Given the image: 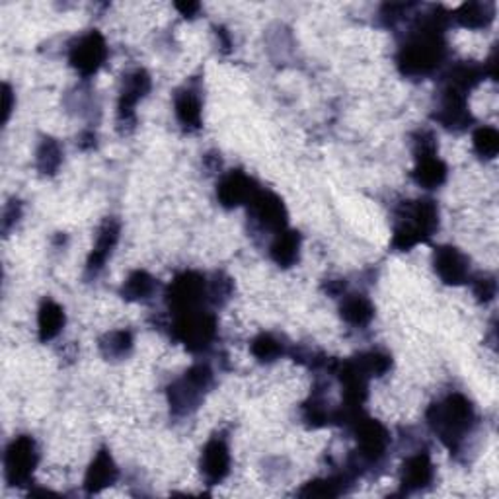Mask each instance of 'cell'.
<instances>
[{
  "instance_id": "6da1fadb",
  "label": "cell",
  "mask_w": 499,
  "mask_h": 499,
  "mask_svg": "<svg viewBox=\"0 0 499 499\" xmlns=\"http://www.w3.org/2000/svg\"><path fill=\"white\" fill-rule=\"evenodd\" d=\"M444 30L447 15L441 8H434L417 18L396 55V65L404 76L425 78L439 69L447 55Z\"/></svg>"
},
{
  "instance_id": "7a4b0ae2",
  "label": "cell",
  "mask_w": 499,
  "mask_h": 499,
  "mask_svg": "<svg viewBox=\"0 0 499 499\" xmlns=\"http://www.w3.org/2000/svg\"><path fill=\"white\" fill-rule=\"evenodd\" d=\"M427 424L444 447L458 453L476 427V410L464 394L454 393L427 410Z\"/></svg>"
},
{
  "instance_id": "3957f363",
  "label": "cell",
  "mask_w": 499,
  "mask_h": 499,
  "mask_svg": "<svg viewBox=\"0 0 499 499\" xmlns=\"http://www.w3.org/2000/svg\"><path fill=\"white\" fill-rule=\"evenodd\" d=\"M439 228V207L434 199L406 201L396 209L393 248L408 252L417 245H424Z\"/></svg>"
},
{
  "instance_id": "277c9868",
  "label": "cell",
  "mask_w": 499,
  "mask_h": 499,
  "mask_svg": "<svg viewBox=\"0 0 499 499\" xmlns=\"http://www.w3.org/2000/svg\"><path fill=\"white\" fill-rule=\"evenodd\" d=\"M352 427L357 449L347 458L344 472L355 480L357 476L365 474L369 468L379 466L384 461L390 447V434L381 422L371 420L367 415H359Z\"/></svg>"
},
{
  "instance_id": "5b68a950",
  "label": "cell",
  "mask_w": 499,
  "mask_h": 499,
  "mask_svg": "<svg viewBox=\"0 0 499 499\" xmlns=\"http://www.w3.org/2000/svg\"><path fill=\"white\" fill-rule=\"evenodd\" d=\"M213 386V371L207 363H195L184 376L168 386L170 412L176 417L192 415Z\"/></svg>"
},
{
  "instance_id": "8992f818",
  "label": "cell",
  "mask_w": 499,
  "mask_h": 499,
  "mask_svg": "<svg viewBox=\"0 0 499 499\" xmlns=\"http://www.w3.org/2000/svg\"><path fill=\"white\" fill-rule=\"evenodd\" d=\"M172 338L194 354H204L217 338V318L207 308L172 314Z\"/></svg>"
},
{
  "instance_id": "52a82bcc",
  "label": "cell",
  "mask_w": 499,
  "mask_h": 499,
  "mask_svg": "<svg viewBox=\"0 0 499 499\" xmlns=\"http://www.w3.org/2000/svg\"><path fill=\"white\" fill-rule=\"evenodd\" d=\"M166 304L172 314L192 313L207 308L209 304V279L199 272H184L174 277L166 289Z\"/></svg>"
},
{
  "instance_id": "ba28073f",
  "label": "cell",
  "mask_w": 499,
  "mask_h": 499,
  "mask_svg": "<svg viewBox=\"0 0 499 499\" xmlns=\"http://www.w3.org/2000/svg\"><path fill=\"white\" fill-rule=\"evenodd\" d=\"M39 464L37 443L32 435H18L5 451V480L15 488L30 485Z\"/></svg>"
},
{
  "instance_id": "9c48e42d",
  "label": "cell",
  "mask_w": 499,
  "mask_h": 499,
  "mask_svg": "<svg viewBox=\"0 0 499 499\" xmlns=\"http://www.w3.org/2000/svg\"><path fill=\"white\" fill-rule=\"evenodd\" d=\"M248 215L250 221L254 223L255 228L260 231L277 235L287 228V207L283 204V199L269 192V190H260L254 194V197L248 201Z\"/></svg>"
},
{
  "instance_id": "30bf717a",
  "label": "cell",
  "mask_w": 499,
  "mask_h": 499,
  "mask_svg": "<svg viewBox=\"0 0 499 499\" xmlns=\"http://www.w3.org/2000/svg\"><path fill=\"white\" fill-rule=\"evenodd\" d=\"M151 88L153 80L145 69H135L124 76L117 100V125L124 133L135 127V119H137L135 117V107L151 92Z\"/></svg>"
},
{
  "instance_id": "8fae6325",
  "label": "cell",
  "mask_w": 499,
  "mask_h": 499,
  "mask_svg": "<svg viewBox=\"0 0 499 499\" xmlns=\"http://www.w3.org/2000/svg\"><path fill=\"white\" fill-rule=\"evenodd\" d=\"M107 59V44L100 32L80 35L69 49V63L80 76H94Z\"/></svg>"
},
{
  "instance_id": "7c38bea8",
  "label": "cell",
  "mask_w": 499,
  "mask_h": 499,
  "mask_svg": "<svg viewBox=\"0 0 499 499\" xmlns=\"http://www.w3.org/2000/svg\"><path fill=\"white\" fill-rule=\"evenodd\" d=\"M231 447L225 435H213L204 447L199 458V470L204 474L207 485L221 484L228 474H231Z\"/></svg>"
},
{
  "instance_id": "4fadbf2b",
  "label": "cell",
  "mask_w": 499,
  "mask_h": 499,
  "mask_svg": "<svg viewBox=\"0 0 499 499\" xmlns=\"http://www.w3.org/2000/svg\"><path fill=\"white\" fill-rule=\"evenodd\" d=\"M435 119L444 129L454 131V133L468 129L474 119H472V114L468 110L466 94H461V92L443 86Z\"/></svg>"
},
{
  "instance_id": "5bb4252c",
  "label": "cell",
  "mask_w": 499,
  "mask_h": 499,
  "mask_svg": "<svg viewBox=\"0 0 499 499\" xmlns=\"http://www.w3.org/2000/svg\"><path fill=\"white\" fill-rule=\"evenodd\" d=\"M435 478V466L427 451H417L410 454L400 470L402 494H417L427 490Z\"/></svg>"
},
{
  "instance_id": "9a60e30c",
  "label": "cell",
  "mask_w": 499,
  "mask_h": 499,
  "mask_svg": "<svg viewBox=\"0 0 499 499\" xmlns=\"http://www.w3.org/2000/svg\"><path fill=\"white\" fill-rule=\"evenodd\" d=\"M119 235H121V223L117 219L110 217L100 225L96 240H94V248H92V252L88 255V262H86V277L88 279L98 277L104 272L107 260L112 258V254L117 246Z\"/></svg>"
},
{
  "instance_id": "2e32d148",
  "label": "cell",
  "mask_w": 499,
  "mask_h": 499,
  "mask_svg": "<svg viewBox=\"0 0 499 499\" xmlns=\"http://www.w3.org/2000/svg\"><path fill=\"white\" fill-rule=\"evenodd\" d=\"M258 190V184L246 172L231 170L223 174L217 184V199L225 209H235L240 205H248V201Z\"/></svg>"
},
{
  "instance_id": "e0dca14e",
  "label": "cell",
  "mask_w": 499,
  "mask_h": 499,
  "mask_svg": "<svg viewBox=\"0 0 499 499\" xmlns=\"http://www.w3.org/2000/svg\"><path fill=\"white\" fill-rule=\"evenodd\" d=\"M434 267L444 285H463L470 279V260L454 246H439L434 252Z\"/></svg>"
},
{
  "instance_id": "ac0fdd59",
  "label": "cell",
  "mask_w": 499,
  "mask_h": 499,
  "mask_svg": "<svg viewBox=\"0 0 499 499\" xmlns=\"http://www.w3.org/2000/svg\"><path fill=\"white\" fill-rule=\"evenodd\" d=\"M174 112H176V119L187 133L201 129L204 100H201V92L195 85H185L176 90L174 94Z\"/></svg>"
},
{
  "instance_id": "d6986e66",
  "label": "cell",
  "mask_w": 499,
  "mask_h": 499,
  "mask_svg": "<svg viewBox=\"0 0 499 499\" xmlns=\"http://www.w3.org/2000/svg\"><path fill=\"white\" fill-rule=\"evenodd\" d=\"M119 478V470L114 461V456L107 449H100L90 463L86 476H85V490L86 494H100L105 488H110Z\"/></svg>"
},
{
  "instance_id": "ffe728a7",
  "label": "cell",
  "mask_w": 499,
  "mask_h": 499,
  "mask_svg": "<svg viewBox=\"0 0 499 499\" xmlns=\"http://www.w3.org/2000/svg\"><path fill=\"white\" fill-rule=\"evenodd\" d=\"M412 178L424 190H437L447 180V165L437 155L417 156Z\"/></svg>"
},
{
  "instance_id": "44dd1931",
  "label": "cell",
  "mask_w": 499,
  "mask_h": 499,
  "mask_svg": "<svg viewBox=\"0 0 499 499\" xmlns=\"http://www.w3.org/2000/svg\"><path fill=\"white\" fill-rule=\"evenodd\" d=\"M65 310L59 303H55L53 299H45L37 310V335L39 342H51L55 340L57 335L63 332L65 328Z\"/></svg>"
},
{
  "instance_id": "7402d4cb",
  "label": "cell",
  "mask_w": 499,
  "mask_h": 499,
  "mask_svg": "<svg viewBox=\"0 0 499 499\" xmlns=\"http://www.w3.org/2000/svg\"><path fill=\"white\" fill-rule=\"evenodd\" d=\"M340 314L349 326L365 328L374 318V306L369 296L361 293H349V294H344L342 304H340Z\"/></svg>"
},
{
  "instance_id": "603a6c76",
  "label": "cell",
  "mask_w": 499,
  "mask_h": 499,
  "mask_svg": "<svg viewBox=\"0 0 499 499\" xmlns=\"http://www.w3.org/2000/svg\"><path fill=\"white\" fill-rule=\"evenodd\" d=\"M301 235L296 231H291V228H285L275 235L272 246H269V255L272 260L281 265V267H291L296 262H299V254H301Z\"/></svg>"
},
{
  "instance_id": "cb8c5ba5",
  "label": "cell",
  "mask_w": 499,
  "mask_h": 499,
  "mask_svg": "<svg viewBox=\"0 0 499 499\" xmlns=\"http://www.w3.org/2000/svg\"><path fill=\"white\" fill-rule=\"evenodd\" d=\"M158 291V281L146 274L145 269H137V272L129 274V277L121 285V296L131 303H145L151 301L155 293Z\"/></svg>"
},
{
  "instance_id": "d4e9b609",
  "label": "cell",
  "mask_w": 499,
  "mask_h": 499,
  "mask_svg": "<svg viewBox=\"0 0 499 499\" xmlns=\"http://www.w3.org/2000/svg\"><path fill=\"white\" fill-rule=\"evenodd\" d=\"M495 16V6L490 3H466L454 12V20L468 30L488 28Z\"/></svg>"
},
{
  "instance_id": "484cf974",
  "label": "cell",
  "mask_w": 499,
  "mask_h": 499,
  "mask_svg": "<svg viewBox=\"0 0 499 499\" xmlns=\"http://www.w3.org/2000/svg\"><path fill=\"white\" fill-rule=\"evenodd\" d=\"M354 482V478L342 472V474H334L328 478H318L308 482L299 492L303 497H338L347 492V485Z\"/></svg>"
},
{
  "instance_id": "4316f807",
  "label": "cell",
  "mask_w": 499,
  "mask_h": 499,
  "mask_svg": "<svg viewBox=\"0 0 499 499\" xmlns=\"http://www.w3.org/2000/svg\"><path fill=\"white\" fill-rule=\"evenodd\" d=\"M63 165V148L53 137H44L35 151V168L44 176H53Z\"/></svg>"
},
{
  "instance_id": "83f0119b",
  "label": "cell",
  "mask_w": 499,
  "mask_h": 499,
  "mask_svg": "<svg viewBox=\"0 0 499 499\" xmlns=\"http://www.w3.org/2000/svg\"><path fill=\"white\" fill-rule=\"evenodd\" d=\"M133 334L129 330L107 332L100 340V352L105 359H125L133 349Z\"/></svg>"
},
{
  "instance_id": "f1b7e54d",
  "label": "cell",
  "mask_w": 499,
  "mask_h": 499,
  "mask_svg": "<svg viewBox=\"0 0 499 499\" xmlns=\"http://www.w3.org/2000/svg\"><path fill=\"white\" fill-rule=\"evenodd\" d=\"M252 355L262 363H274L287 354V344H283L272 334H260L252 342Z\"/></svg>"
},
{
  "instance_id": "f546056e",
  "label": "cell",
  "mask_w": 499,
  "mask_h": 499,
  "mask_svg": "<svg viewBox=\"0 0 499 499\" xmlns=\"http://www.w3.org/2000/svg\"><path fill=\"white\" fill-rule=\"evenodd\" d=\"M472 145H474V151L480 158L492 160L497 156L499 151V133L497 129L490 125H482L472 135Z\"/></svg>"
},
{
  "instance_id": "4dcf8cb0",
  "label": "cell",
  "mask_w": 499,
  "mask_h": 499,
  "mask_svg": "<svg viewBox=\"0 0 499 499\" xmlns=\"http://www.w3.org/2000/svg\"><path fill=\"white\" fill-rule=\"evenodd\" d=\"M355 359L369 379H373V376H383L390 371V367H393V357L384 352H376V349L359 354Z\"/></svg>"
},
{
  "instance_id": "1f68e13d",
  "label": "cell",
  "mask_w": 499,
  "mask_h": 499,
  "mask_svg": "<svg viewBox=\"0 0 499 499\" xmlns=\"http://www.w3.org/2000/svg\"><path fill=\"white\" fill-rule=\"evenodd\" d=\"M233 294V281L231 277H226L223 274H215L209 277V304L215 306H223L228 303Z\"/></svg>"
},
{
  "instance_id": "d6a6232c",
  "label": "cell",
  "mask_w": 499,
  "mask_h": 499,
  "mask_svg": "<svg viewBox=\"0 0 499 499\" xmlns=\"http://www.w3.org/2000/svg\"><path fill=\"white\" fill-rule=\"evenodd\" d=\"M472 291H474V296L480 303H492L495 299L497 285L495 279L492 275H476L472 279Z\"/></svg>"
},
{
  "instance_id": "836d02e7",
  "label": "cell",
  "mask_w": 499,
  "mask_h": 499,
  "mask_svg": "<svg viewBox=\"0 0 499 499\" xmlns=\"http://www.w3.org/2000/svg\"><path fill=\"white\" fill-rule=\"evenodd\" d=\"M22 219V204L20 201H10V204L3 211V233L8 235L16 223Z\"/></svg>"
},
{
  "instance_id": "e575fe53",
  "label": "cell",
  "mask_w": 499,
  "mask_h": 499,
  "mask_svg": "<svg viewBox=\"0 0 499 499\" xmlns=\"http://www.w3.org/2000/svg\"><path fill=\"white\" fill-rule=\"evenodd\" d=\"M3 121L5 124H8L10 119V114L12 110H15V104H16V98H15V92H12L10 85H5V90H3Z\"/></svg>"
},
{
  "instance_id": "d590c367",
  "label": "cell",
  "mask_w": 499,
  "mask_h": 499,
  "mask_svg": "<svg viewBox=\"0 0 499 499\" xmlns=\"http://www.w3.org/2000/svg\"><path fill=\"white\" fill-rule=\"evenodd\" d=\"M324 291L332 296H342L345 291V281L342 279H330L326 285H324Z\"/></svg>"
},
{
  "instance_id": "8d00e7d4",
  "label": "cell",
  "mask_w": 499,
  "mask_h": 499,
  "mask_svg": "<svg viewBox=\"0 0 499 499\" xmlns=\"http://www.w3.org/2000/svg\"><path fill=\"white\" fill-rule=\"evenodd\" d=\"M176 8L182 12V16H185V18H194V16L197 15V12H199L201 6H199L197 3H178Z\"/></svg>"
},
{
  "instance_id": "74e56055",
  "label": "cell",
  "mask_w": 499,
  "mask_h": 499,
  "mask_svg": "<svg viewBox=\"0 0 499 499\" xmlns=\"http://www.w3.org/2000/svg\"><path fill=\"white\" fill-rule=\"evenodd\" d=\"M94 145H96V135H94L92 131H85L83 135H80V141H78V146L80 148H92Z\"/></svg>"
}]
</instances>
